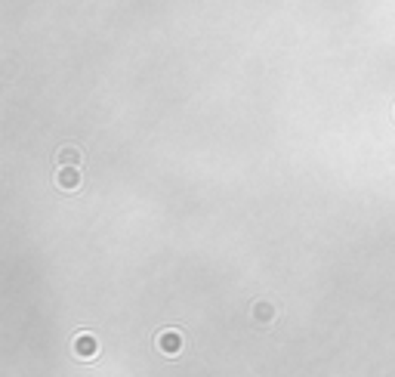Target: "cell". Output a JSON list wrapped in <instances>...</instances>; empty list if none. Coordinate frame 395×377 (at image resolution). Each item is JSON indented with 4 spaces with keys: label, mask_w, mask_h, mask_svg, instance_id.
I'll list each match as a JSON object with an SVG mask.
<instances>
[{
    "label": "cell",
    "mask_w": 395,
    "mask_h": 377,
    "mask_svg": "<svg viewBox=\"0 0 395 377\" xmlns=\"http://www.w3.org/2000/svg\"><path fill=\"white\" fill-rule=\"evenodd\" d=\"M158 350H161L164 356H180L183 353V331H176V328H167V331L158 334Z\"/></svg>",
    "instance_id": "6da1fadb"
},
{
    "label": "cell",
    "mask_w": 395,
    "mask_h": 377,
    "mask_svg": "<svg viewBox=\"0 0 395 377\" xmlns=\"http://www.w3.org/2000/svg\"><path fill=\"white\" fill-rule=\"evenodd\" d=\"M74 356H78V359H96V356H99V341L93 334H87V331L74 334Z\"/></svg>",
    "instance_id": "7a4b0ae2"
},
{
    "label": "cell",
    "mask_w": 395,
    "mask_h": 377,
    "mask_svg": "<svg viewBox=\"0 0 395 377\" xmlns=\"http://www.w3.org/2000/svg\"><path fill=\"white\" fill-rule=\"evenodd\" d=\"M56 186L65 188V192H74V188L81 186V171L78 167H62V171L56 174Z\"/></svg>",
    "instance_id": "3957f363"
},
{
    "label": "cell",
    "mask_w": 395,
    "mask_h": 377,
    "mask_svg": "<svg viewBox=\"0 0 395 377\" xmlns=\"http://www.w3.org/2000/svg\"><path fill=\"white\" fill-rule=\"evenodd\" d=\"M59 164H62V167H78V164H81V149L65 146L62 152H59Z\"/></svg>",
    "instance_id": "277c9868"
},
{
    "label": "cell",
    "mask_w": 395,
    "mask_h": 377,
    "mask_svg": "<svg viewBox=\"0 0 395 377\" xmlns=\"http://www.w3.org/2000/svg\"><path fill=\"white\" fill-rule=\"evenodd\" d=\"M253 318L266 325V322H272V318H275V309H272L269 303H257V306H253Z\"/></svg>",
    "instance_id": "5b68a950"
}]
</instances>
